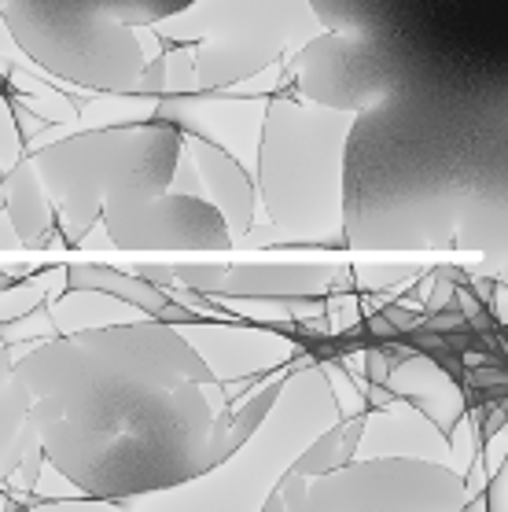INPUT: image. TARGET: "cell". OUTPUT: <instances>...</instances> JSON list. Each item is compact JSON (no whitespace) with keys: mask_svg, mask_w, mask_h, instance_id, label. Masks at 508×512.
<instances>
[{"mask_svg":"<svg viewBox=\"0 0 508 512\" xmlns=\"http://www.w3.org/2000/svg\"><path fill=\"white\" fill-rule=\"evenodd\" d=\"M358 115L306 104L295 93L266 100L254 196L280 247L347 251L343 244V163Z\"/></svg>","mask_w":508,"mask_h":512,"instance_id":"cell-3","label":"cell"},{"mask_svg":"<svg viewBox=\"0 0 508 512\" xmlns=\"http://www.w3.org/2000/svg\"><path fill=\"white\" fill-rule=\"evenodd\" d=\"M295 96L332 111H372L413 82L409 67L391 45L369 34H321L291 56Z\"/></svg>","mask_w":508,"mask_h":512,"instance_id":"cell-8","label":"cell"},{"mask_svg":"<svg viewBox=\"0 0 508 512\" xmlns=\"http://www.w3.org/2000/svg\"><path fill=\"white\" fill-rule=\"evenodd\" d=\"M30 391L19 376L0 384V487L12 483L19 457H23L26 443H30Z\"/></svg>","mask_w":508,"mask_h":512,"instance_id":"cell-16","label":"cell"},{"mask_svg":"<svg viewBox=\"0 0 508 512\" xmlns=\"http://www.w3.org/2000/svg\"><path fill=\"white\" fill-rule=\"evenodd\" d=\"M148 30L159 45H192L199 89L221 93L280 67L324 26L310 0H192Z\"/></svg>","mask_w":508,"mask_h":512,"instance_id":"cell-5","label":"cell"},{"mask_svg":"<svg viewBox=\"0 0 508 512\" xmlns=\"http://www.w3.org/2000/svg\"><path fill=\"white\" fill-rule=\"evenodd\" d=\"M280 395H284V380H273V384H266L258 395H251L247 402H243L240 409H232V420H229V454H240L243 446L251 443L254 435L262 431V424L269 420V413H273V406L280 402Z\"/></svg>","mask_w":508,"mask_h":512,"instance_id":"cell-17","label":"cell"},{"mask_svg":"<svg viewBox=\"0 0 508 512\" xmlns=\"http://www.w3.org/2000/svg\"><path fill=\"white\" fill-rule=\"evenodd\" d=\"M45 468H48L45 450H41V443H37V435H30V443H26V450H23V457H19V468H15L12 479L19 483L23 494H30V490H37V483H41V476H45Z\"/></svg>","mask_w":508,"mask_h":512,"instance_id":"cell-22","label":"cell"},{"mask_svg":"<svg viewBox=\"0 0 508 512\" xmlns=\"http://www.w3.org/2000/svg\"><path fill=\"white\" fill-rule=\"evenodd\" d=\"M229 266H174V280L177 284H185V288L199 291V295H214L221 288V280H225Z\"/></svg>","mask_w":508,"mask_h":512,"instance_id":"cell-23","label":"cell"},{"mask_svg":"<svg viewBox=\"0 0 508 512\" xmlns=\"http://www.w3.org/2000/svg\"><path fill=\"white\" fill-rule=\"evenodd\" d=\"M335 266H229L214 299H295L328 295Z\"/></svg>","mask_w":508,"mask_h":512,"instance_id":"cell-12","label":"cell"},{"mask_svg":"<svg viewBox=\"0 0 508 512\" xmlns=\"http://www.w3.org/2000/svg\"><path fill=\"white\" fill-rule=\"evenodd\" d=\"M48 317L59 336H70V332H89V328L129 325L144 314L104 291H67L56 303H48Z\"/></svg>","mask_w":508,"mask_h":512,"instance_id":"cell-14","label":"cell"},{"mask_svg":"<svg viewBox=\"0 0 508 512\" xmlns=\"http://www.w3.org/2000/svg\"><path fill=\"white\" fill-rule=\"evenodd\" d=\"M59 4H81V8H96V12L111 15L126 26H155L166 15L188 8L192 0H59Z\"/></svg>","mask_w":508,"mask_h":512,"instance_id":"cell-18","label":"cell"},{"mask_svg":"<svg viewBox=\"0 0 508 512\" xmlns=\"http://www.w3.org/2000/svg\"><path fill=\"white\" fill-rule=\"evenodd\" d=\"M4 174H8V166L0 159V214H4Z\"/></svg>","mask_w":508,"mask_h":512,"instance_id":"cell-33","label":"cell"},{"mask_svg":"<svg viewBox=\"0 0 508 512\" xmlns=\"http://www.w3.org/2000/svg\"><path fill=\"white\" fill-rule=\"evenodd\" d=\"M0 26H8L15 45L56 78L107 96H133L140 70L148 63L137 26L81 4L4 0Z\"/></svg>","mask_w":508,"mask_h":512,"instance_id":"cell-6","label":"cell"},{"mask_svg":"<svg viewBox=\"0 0 508 512\" xmlns=\"http://www.w3.org/2000/svg\"><path fill=\"white\" fill-rule=\"evenodd\" d=\"M365 395H369V406H376V409L394 406V395L387 391V384H365Z\"/></svg>","mask_w":508,"mask_h":512,"instance_id":"cell-30","label":"cell"},{"mask_svg":"<svg viewBox=\"0 0 508 512\" xmlns=\"http://www.w3.org/2000/svg\"><path fill=\"white\" fill-rule=\"evenodd\" d=\"M15 376L48 465L85 498L126 501L218 468V373L174 325L140 317L41 339Z\"/></svg>","mask_w":508,"mask_h":512,"instance_id":"cell-1","label":"cell"},{"mask_svg":"<svg viewBox=\"0 0 508 512\" xmlns=\"http://www.w3.org/2000/svg\"><path fill=\"white\" fill-rule=\"evenodd\" d=\"M461 512H464V509H461Z\"/></svg>","mask_w":508,"mask_h":512,"instance_id":"cell-36","label":"cell"},{"mask_svg":"<svg viewBox=\"0 0 508 512\" xmlns=\"http://www.w3.org/2000/svg\"><path fill=\"white\" fill-rule=\"evenodd\" d=\"M335 468H343V461H339V420H335L332 428H324L321 435H317V439H313V443L306 446L295 461H291L288 472L306 476V479H317V476L335 472Z\"/></svg>","mask_w":508,"mask_h":512,"instance_id":"cell-19","label":"cell"},{"mask_svg":"<svg viewBox=\"0 0 508 512\" xmlns=\"http://www.w3.org/2000/svg\"><path fill=\"white\" fill-rule=\"evenodd\" d=\"M4 214L12 222L15 236L23 240V247H41L45 251V240L56 233V207L48 199L41 177H37L30 155H23L19 163L4 174Z\"/></svg>","mask_w":508,"mask_h":512,"instance_id":"cell-13","label":"cell"},{"mask_svg":"<svg viewBox=\"0 0 508 512\" xmlns=\"http://www.w3.org/2000/svg\"><path fill=\"white\" fill-rule=\"evenodd\" d=\"M133 96H144V100H162L166 96V56H155L144 63Z\"/></svg>","mask_w":508,"mask_h":512,"instance_id":"cell-24","label":"cell"},{"mask_svg":"<svg viewBox=\"0 0 508 512\" xmlns=\"http://www.w3.org/2000/svg\"><path fill=\"white\" fill-rule=\"evenodd\" d=\"M181 129L170 122H129L67 133L30 155L52 207L56 229L74 247L100 222V210L115 203H137L170 188Z\"/></svg>","mask_w":508,"mask_h":512,"instance_id":"cell-4","label":"cell"},{"mask_svg":"<svg viewBox=\"0 0 508 512\" xmlns=\"http://www.w3.org/2000/svg\"><path fill=\"white\" fill-rule=\"evenodd\" d=\"M391 358L383 350H365V373H369V384H383L391 376Z\"/></svg>","mask_w":508,"mask_h":512,"instance_id":"cell-28","label":"cell"},{"mask_svg":"<svg viewBox=\"0 0 508 512\" xmlns=\"http://www.w3.org/2000/svg\"><path fill=\"white\" fill-rule=\"evenodd\" d=\"M505 85L413 82L361 111L343 163L347 251L505 258Z\"/></svg>","mask_w":508,"mask_h":512,"instance_id":"cell-2","label":"cell"},{"mask_svg":"<svg viewBox=\"0 0 508 512\" xmlns=\"http://www.w3.org/2000/svg\"><path fill=\"white\" fill-rule=\"evenodd\" d=\"M37 343H8V347H0V384L4 380H12V373H15V365L34 350Z\"/></svg>","mask_w":508,"mask_h":512,"instance_id":"cell-26","label":"cell"},{"mask_svg":"<svg viewBox=\"0 0 508 512\" xmlns=\"http://www.w3.org/2000/svg\"><path fill=\"white\" fill-rule=\"evenodd\" d=\"M0 15H4V0H0Z\"/></svg>","mask_w":508,"mask_h":512,"instance_id":"cell-35","label":"cell"},{"mask_svg":"<svg viewBox=\"0 0 508 512\" xmlns=\"http://www.w3.org/2000/svg\"><path fill=\"white\" fill-rule=\"evenodd\" d=\"M483 512H505V468H497L483 494Z\"/></svg>","mask_w":508,"mask_h":512,"instance_id":"cell-27","label":"cell"},{"mask_svg":"<svg viewBox=\"0 0 508 512\" xmlns=\"http://www.w3.org/2000/svg\"><path fill=\"white\" fill-rule=\"evenodd\" d=\"M63 280H67V291H104V295H115L122 303H129L133 310H140L144 317H155L166 306V295H162L155 284L133 277L126 269L115 266H93V262H78V266L63 269Z\"/></svg>","mask_w":508,"mask_h":512,"instance_id":"cell-15","label":"cell"},{"mask_svg":"<svg viewBox=\"0 0 508 512\" xmlns=\"http://www.w3.org/2000/svg\"><path fill=\"white\" fill-rule=\"evenodd\" d=\"M258 512H288V509H284V498H280V490H277V487L269 490L266 501H262V509H258Z\"/></svg>","mask_w":508,"mask_h":512,"instance_id":"cell-32","label":"cell"},{"mask_svg":"<svg viewBox=\"0 0 508 512\" xmlns=\"http://www.w3.org/2000/svg\"><path fill=\"white\" fill-rule=\"evenodd\" d=\"M93 247H107V251H115V244H111V236H107V229L100 222L89 229V233L81 236L78 244H74V251H93Z\"/></svg>","mask_w":508,"mask_h":512,"instance_id":"cell-29","label":"cell"},{"mask_svg":"<svg viewBox=\"0 0 508 512\" xmlns=\"http://www.w3.org/2000/svg\"><path fill=\"white\" fill-rule=\"evenodd\" d=\"M288 512H461L468 479L450 465L420 457H365L328 476L280 479Z\"/></svg>","mask_w":508,"mask_h":512,"instance_id":"cell-7","label":"cell"},{"mask_svg":"<svg viewBox=\"0 0 508 512\" xmlns=\"http://www.w3.org/2000/svg\"><path fill=\"white\" fill-rule=\"evenodd\" d=\"M166 56V96H199V78H196V56L192 45H174Z\"/></svg>","mask_w":508,"mask_h":512,"instance_id":"cell-20","label":"cell"},{"mask_svg":"<svg viewBox=\"0 0 508 512\" xmlns=\"http://www.w3.org/2000/svg\"><path fill=\"white\" fill-rule=\"evenodd\" d=\"M350 273H354V288L369 291V295H380V291L398 295L402 280L420 277L416 266H394V262H383V266H350Z\"/></svg>","mask_w":508,"mask_h":512,"instance_id":"cell-21","label":"cell"},{"mask_svg":"<svg viewBox=\"0 0 508 512\" xmlns=\"http://www.w3.org/2000/svg\"><path fill=\"white\" fill-rule=\"evenodd\" d=\"M19 247H23V240L15 236L8 214H0V251H19Z\"/></svg>","mask_w":508,"mask_h":512,"instance_id":"cell-31","label":"cell"},{"mask_svg":"<svg viewBox=\"0 0 508 512\" xmlns=\"http://www.w3.org/2000/svg\"><path fill=\"white\" fill-rule=\"evenodd\" d=\"M126 273H133V277H140V280H148V284H155V288H166V284H174V266H155V262H133V266H129Z\"/></svg>","mask_w":508,"mask_h":512,"instance_id":"cell-25","label":"cell"},{"mask_svg":"<svg viewBox=\"0 0 508 512\" xmlns=\"http://www.w3.org/2000/svg\"><path fill=\"white\" fill-rule=\"evenodd\" d=\"M115 251H232V233L218 207L199 196L159 192L137 203L100 210Z\"/></svg>","mask_w":508,"mask_h":512,"instance_id":"cell-9","label":"cell"},{"mask_svg":"<svg viewBox=\"0 0 508 512\" xmlns=\"http://www.w3.org/2000/svg\"><path fill=\"white\" fill-rule=\"evenodd\" d=\"M185 152L196 166L199 188L210 207H218V214L225 218L232 233V244L240 240L254 222H258V196H254V177L251 170L229 155L225 148L210 144L203 137H188L185 133Z\"/></svg>","mask_w":508,"mask_h":512,"instance_id":"cell-10","label":"cell"},{"mask_svg":"<svg viewBox=\"0 0 508 512\" xmlns=\"http://www.w3.org/2000/svg\"><path fill=\"white\" fill-rule=\"evenodd\" d=\"M394 398H402L405 406H413L420 417H428L442 435H450L461 424L468 398H464V384L457 376H450L442 365L413 350L409 358H402L391 369V376L383 380Z\"/></svg>","mask_w":508,"mask_h":512,"instance_id":"cell-11","label":"cell"},{"mask_svg":"<svg viewBox=\"0 0 508 512\" xmlns=\"http://www.w3.org/2000/svg\"><path fill=\"white\" fill-rule=\"evenodd\" d=\"M8 284H12V277H8V273H4V269H0V291L8 288Z\"/></svg>","mask_w":508,"mask_h":512,"instance_id":"cell-34","label":"cell"}]
</instances>
